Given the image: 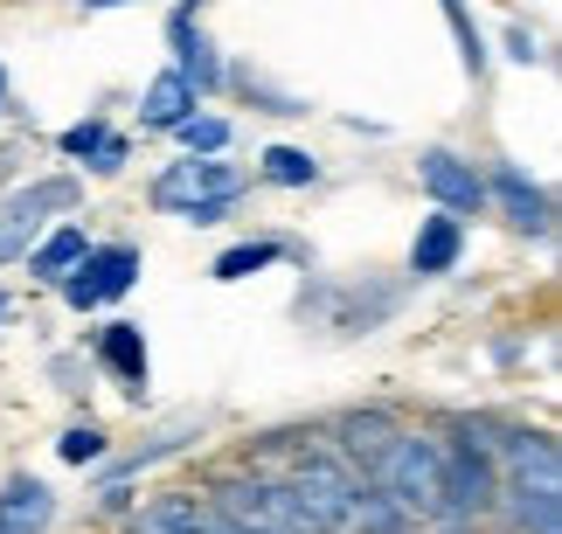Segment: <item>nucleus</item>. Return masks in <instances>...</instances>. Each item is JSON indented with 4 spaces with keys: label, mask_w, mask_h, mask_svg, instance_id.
Segmentation results:
<instances>
[{
    "label": "nucleus",
    "mask_w": 562,
    "mask_h": 534,
    "mask_svg": "<svg viewBox=\"0 0 562 534\" xmlns=\"http://www.w3.org/2000/svg\"><path fill=\"white\" fill-rule=\"evenodd\" d=\"M424 188H430L438 202H451V208H480V195H486L480 174H472V167H459L451 154H424Z\"/></svg>",
    "instance_id": "nucleus-7"
},
{
    "label": "nucleus",
    "mask_w": 562,
    "mask_h": 534,
    "mask_svg": "<svg viewBox=\"0 0 562 534\" xmlns=\"http://www.w3.org/2000/svg\"><path fill=\"white\" fill-rule=\"evenodd\" d=\"M83 8H125V0H83Z\"/></svg>",
    "instance_id": "nucleus-21"
},
{
    "label": "nucleus",
    "mask_w": 562,
    "mask_h": 534,
    "mask_svg": "<svg viewBox=\"0 0 562 534\" xmlns=\"http://www.w3.org/2000/svg\"><path fill=\"white\" fill-rule=\"evenodd\" d=\"M63 458H70V465L104 458V438H98V431H70V438H63Z\"/></svg>",
    "instance_id": "nucleus-20"
},
{
    "label": "nucleus",
    "mask_w": 562,
    "mask_h": 534,
    "mask_svg": "<svg viewBox=\"0 0 562 534\" xmlns=\"http://www.w3.org/2000/svg\"><path fill=\"white\" fill-rule=\"evenodd\" d=\"M104 361H112L125 382H139L146 375V340H139V327H104Z\"/></svg>",
    "instance_id": "nucleus-12"
},
{
    "label": "nucleus",
    "mask_w": 562,
    "mask_h": 534,
    "mask_svg": "<svg viewBox=\"0 0 562 534\" xmlns=\"http://www.w3.org/2000/svg\"><path fill=\"white\" fill-rule=\"evenodd\" d=\"M139 112H146V125H181V118L194 112V83H188L181 70H175V77H160L154 91H146Z\"/></svg>",
    "instance_id": "nucleus-10"
},
{
    "label": "nucleus",
    "mask_w": 562,
    "mask_h": 534,
    "mask_svg": "<svg viewBox=\"0 0 562 534\" xmlns=\"http://www.w3.org/2000/svg\"><path fill=\"white\" fill-rule=\"evenodd\" d=\"M501 202L514 208V223H542V195H535L521 174H501Z\"/></svg>",
    "instance_id": "nucleus-17"
},
{
    "label": "nucleus",
    "mask_w": 562,
    "mask_h": 534,
    "mask_svg": "<svg viewBox=\"0 0 562 534\" xmlns=\"http://www.w3.org/2000/svg\"><path fill=\"white\" fill-rule=\"evenodd\" d=\"M175 133H181V139L194 146V154H223V139H229V125H223V118H181V125H175Z\"/></svg>",
    "instance_id": "nucleus-19"
},
{
    "label": "nucleus",
    "mask_w": 562,
    "mask_h": 534,
    "mask_svg": "<svg viewBox=\"0 0 562 534\" xmlns=\"http://www.w3.org/2000/svg\"><path fill=\"white\" fill-rule=\"evenodd\" d=\"M236 188H244L236 167H223V160H188V167H175V174L160 181V202L167 208H202V202H229Z\"/></svg>",
    "instance_id": "nucleus-3"
},
{
    "label": "nucleus",
    "mask_w": 562,
    "mask_h": 534,
    "mask_svg": "<svg viewBox=\"0 0 562 534\" xmlns=\"http://www.w3.org/2000/svg\"><path fill=\"white\" fill-rule=\"evenodd\" d=\"M139 534H215V521L194 500H160L139 514Z\"/></svg>",
    "instance_id": "nucleus-9"
},
{
    "label": "nucleus",
    "mask_w": 562,
    "mask_h": 534,
    "mask_svg": "<svg viewBox=\"0 0 562 534\" xmlns=\"http://www.w3.org/2000/svg\"><path fill=\"white\" fill-rule=\"evenodd\" d=\"M133 277H139V250H98V258H77L63 292H70V306H104V298H119Z\"/></svg>",
    "instance_id": "nucleus-2"
},
{
    "label": "nucleus",
    "mask_w": 562,
    "mask_h": 534,
    "mask_svg": "<svg viewBox=\"0 0 562 534\" xmlns=\"http://www.w3.org/2000/svg\"><path fill=\"white\" fill-rule=\"evenodd\" d=\"M77 258H83V229H63V237H49V243H42L35 271H42V277H56V271H70Z\"/></svg>",
    "instance_id": "nucleus-15"
},
{
    "label": "nucleus",
    "mask_w": 562,
    "mask_h": 534,
    "mask_svg": "<svg viewBox=\"0 0 562 534\" xmlns=\"http://www.w3.org/2000/svg\"><path fill=\"white\" fill-rule=\"evenodd\" d=\"M175 42L188 49V83H215V63H209V42L188 29V21H175Z\"/></svg>",
    "instance_id": "nucleus-18"
},
{
    "label": "nucleus",
    "mask_w": 562,
    "mask_h": 534,
    "mask_svg": "<svg viewBox=\"0 0 562 534\" xmlns=\"http://www.w3.org/2000/svg\"><path fill=\"white\" fill-rule=\"evenodd\" d=\"M42 527H49V486L8 479V493H0V534H42Z\"/></svg>",
    "instance_id": "nucleus-6"
},
{
    "label": "nucleus",
    "mask_w": 562,
    "mask_h": 534,
    "mask_svg": "<svg viewBox=\"0 0 562 534\" xmlns=\"http://www.w3.org/2000/svg\"><path fill=\"white\" fill-rule=\"evenodd\" d=\"M63 154H77V160L91 154L98 167H119V160H125V146H119L112 133H104L98 118H91V125H70V133H63Z\"/></svg>",
    "instance_id": "nucleus-11"
},
{
    "label": "nucleus",
    "mask_w": 562,
    "mask_h": 534,
    "mask_svg": "<svg viewBox=\"0 0 562 534\" xmlns=\"http://www.w3.org/2000/svg\"><path fill=\"white\" fill-rule=\"evenodd\" d=\"M369 473L382 479V493L396 507H409V514H445V452L430 438L389 431L369 452Z\"/></svg>",
    "instance_id": "nucleus-1"
},
{
    "label": "nucleus",
    "mask_w": 562,
    "mask_h": 534,
    "mask_svg": "<svg viewBox=\"0 0 562 534\" xmlns=\"http://www.w3.org/2000/svg\"><path fill=\"white\" fill-rule=\"evenodd\" d=\"M278 258L271 243H236V250H223V258H215V277H250V271H265Z\"/></svg>",
    "instance_id": "nucleus-16"
},
{
    "label": "nucleus",
    "mask_w": 562,
    "mask_h": 534,
    "mask_svg": "<svg viewBox=\"0 0 562 534\" xmlns=\"http://www.w3.org/2000/svg\"><path fill=\"white\" fill-rule=\"evenodd\" d=\"M493 500V473L480 452H451L445 458V507H459V514H480Z\"/></svg>",
    "instance_id": "nucleus-5"
},
{
    "label": "nucleus",
    "mask_w": 562,
    "mask_h": 534,
    "mask_svg": "<svg viewBox=\"0 0 562 534\" xmlns=\"http://www.w3.org/2000/svg\"><path fill=\"white\" fill-rule=\"evenodd\" d=\"M265 174H271L278 188H313V181H319V160L299 154V146H271V154H265Z\"/></svg>",
    "instance_id": "nucleus-13"
},
{
    "label": "nucleus",
    "mask_w": 562,
    "mask_h": 534,
    "mask_svg": "<svg viewBox=\"0 0 562 534\" xmlns=\"http://www.w3.org/2000/svg\"><path fill=\"white\" fill-rule=\"evenodd\" d=\"M514 500H521V521H535V534H555V486H542V479H521V493H514Z\"/></svg>",
    "instance_id": "nucleus-14"
},
{
    "label": "nucleus",
    "mask_w": 562,
    "mask_h": 534,
    "mask_svg": "<svg viewBox=\"0 0 562 534\" xmlns=\"http://www.w3.org/2000/svg\"><path fill=\"white\" fill-rule=\"evenodd\" d=\"M70 195L77 188L70 181H42L29 202H14L8 216H0V258H14V250H29V237H35V223L49 216V208H70Z\"/></svg>",
    "instance_id": "nucleus-4"
},
{
    "label": "nucleus",
    "mask_w": 562,
    "mask_h": 534,
    "mask_svg": "<svg viewBox=\"0 0 562 534\" xmlns=\"http://www.w3.org/2000/svg\"><path fill=\"white\" fill-rule=\"evenodd\" d=\"M409 264H417V277L451 271V264H459V223H451V216H430V223L417 229V250H409Z\"/></svg>",
    "instance_id": "nucleus-8"
}]
</instances>
